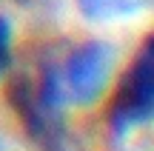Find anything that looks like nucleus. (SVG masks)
Returning a JSON list of instances; mask_svg holds the SVG:
<instances>
[{"label": "nucleus", "mask_w": 154, "mask_h": 151, "mask_svg": "<svg viewBox=\"0 0 154 151\" xmlns=\"http://www.w3.org/2000/svg\"><path fill=\"white\" fill-rule=\"evenodd\" d=\"M11 49H14V26L6 14H0V77L11 66Z\"/></svg>", "instance_id": "nucleus-4"}, {"label": "nucleus", "mask_w": 154, "mask_h": 151, "mask_svg": "<svg viewBox=\"0 0 154 151\" xmlns=\"http://www.w3.org/2000/svg\"><path fill=\"white\" fill-rule=\"evenodd\" d=\"M43 151H69L63 143H57V146H49V148H43Z\"/></svg>", "instance_id": "nucleus-5"}, {"label": "nucleus", "mask_w": 154, "mask_h": 151, "mask_svg": "<svg viewBox=\"0 0 154 151\" xmlns=\"http://www.w3.org/2000/svg\"><path fill=\"white\" fill-rule=\"evenodd\" d=\"M154 114V51L151 40H146L137 51L128 71L120 77L109 106V131L114 140H126L137 128L149 125Z\"/></svg>", "instance_id": "nucleus-2"}, {"label": "nucleus", "mask_w": 154, "mask_h": 151, "mask_svg": "<svg viewBox=\"0 0 154 151\" xmlns=\"http://www.w3.org/2000/svg\"><path fill=\"white\" fill-rule=\"evenodd\" d=\"M117 66V46L109 40H83L60 63H54V80L63 103L88 108L106 94Z\"/></svg>", "instance_id": "nucleus-1"}, {"label": "nucleus", "mask_w": 154, "mask_h": 151, "mask_svg": "<svg viewBox=\"0 0 154 151\" xmlns=\"http://www.w3.org/2000/svg\"><path fill=\"white\" fill-rule=\"evenodd\" d=\"M17 3H23V6H34V3H43V0H17Z\"/></svg>", "instance_id": "nucleus-6"}, {"label": "nucleus", "mask_w": 154, "mask_h": 151, "mask_svg": "<svg viewBox=\"0 0 154 151\" xmlns=\"http://www.w3.org/2000/svg\"><path fill=\"white\" fill-rule=\"evenodd\" d=\"M77 6L88 20H114V17H128L134 11H143L149 0H77Z\"/></svg>", "instance_id": "nucleus-3"}]
</instances>
